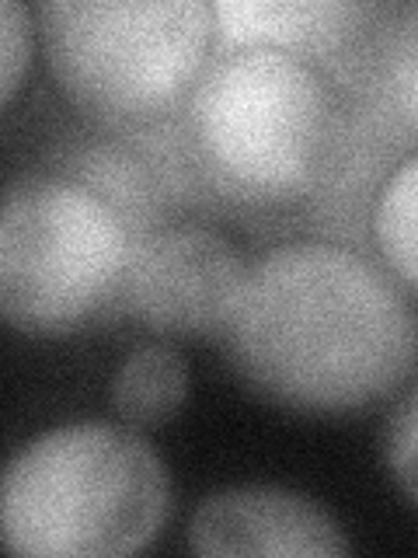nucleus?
<instances>
[{
  "label": "nucleus",
  "instance_id": "obj_6",
  "mask_svg": "<svg viewBox=\"0 0 418 558\" xmlns=\"http://www.w3.org/2000/svg\"><path fill=\"white\" fill-rule=\"evenodd\" d=\"M248 266L231 241L206 227H171L130 252L122 296L133 318L164 336H223L234 322Z\"/></svg>",
  "mask_w": 418,
  "mask_h": 558
},
{
  "label": "nucleus",
  "instance_id": "obj_12",
  "mask_svg": "<svg viewBox=\"0 0 418 558\" xmlns=\"http://www.w3.org/2000/svg\"><path fill=\"white\" fill-rule=\"evenodd\" d=\"M415 423H418V405H415V395L405 398V405H401V415L391 429V468L405 488L408 502L418 499V482H415V444H418V433H415Z\"/></svg>",
  "mask_w": 418,
  "mask_h": 558
},
{
  "label": "nucleus",
  "instance_id": "obj_2",
  "mask_svg": "<svg viewBox=\"0 0 418 558\" xmlns=\"http://www.w3.org/2000/svg\"><path fill=\"white\" fill-rule=\"evenodd\" d=\"M171 482L133 429L84 423L42 433L0 475V545L32 558L133 555L161 534Z\"/></svg>",
  "mask_w": 418,
  "mask_h": 558
},
{
  "label": "nucleus",
  "instance_id": "obj_11",
  "mask_svg": "<svg viewBox=\"0 0 418 558\" xmlns=\"http://www.w3.org/2000/svg\"><path fill=\"white\" fill-rule=\"evenodd\" d=\"M28 57H32V22L25 4L0 0V105L17 92Z\"/></svg>",
  "mask_w": 418,
  "mask_h": 558
},
{
  "label": "nucleus",
  "instance_id": "obj_3",
  "mask_svg": "<svg viewBox=\"0 0 418 558\" xmlns=\"http://www.w3.org/2000/svg\"><path fill=\"white\" fill-rule=\"evenodd\" d=\"M115 209L63 174H28L0 192V318L60 336L112 301L130 266Z\"/></svg>",
  "mask_w": 418,
  "mask_h": 558
},
{
  "label": "nucleus",
  "instance_id": "obj_10",
  "mask_svg": "<svg viewBox=\"0 0 418 558\" xmlns=\"http://www.w3.org/2000/svg\"><path fill=\"white\" fill-rule=\"evenodd\" d=\"M415 199H418V161L408 157L401 165L391 182L383 185L377 203V238L383 255L391 258V269L405 283V290H415Z\"/></svg>",
  "mask_w": 418,
  "mask_h": 558
},
{
  "label": "nucleus",
  "instance_id": "obj_13",
  "mask_svg": "<svg viewBox=\"0 0 418 558\" xmlns=\"http://www.w3.org/2000/svg\"><path fill=\"white\" fill-rule=\"evenodd\" d=\"M401 92H405V116L415 122V39L408 35L405 66H401Z\"/></svg>",
  "mask_w": 418,
  "mask_h": 558
},
{
  "label": "nucleus",
  "instance_id": "obj_9",
  "mask_svg": "<svg viewBox=\"0 0 418 558\" xmlns=\"http://www.w3.org/2000/svg\"><path fill=\"white\" fill-rule=\"evenodd\" d=\"M188 391V366L168 342L139 345L112 380V405L133 426H161L179 412Z\"/></svg>",
  "mask_w": 418,
  "mask_h": 558
},
{
  "label": "nucleus",
  "instance_id": "obj_8",
  "mask_svg": "<svg viewBox=\"0 0 418 558\" xmlns=\"http://www.w3.org/2000/svg\"><path fill=\"white\" fill-rule=\"evenodd\" d=\"M359 8L342 0H220L213 25L234 49L266 46L279 52H324L342 46Z\"/></svg>",
  "mask_w": 418,
  "mask_h": 558
},
{
  "label": "nucleus",
  "instance_id": "obj_1",
  "mask_svg": "<svg viewBox=\"0 0 418 558\" xmlns=\"http://www.w3.org/2000/svg\"><path fill=\"white\" fill-rule=\"evenodd\" d=\"M248 384L300 412H348L391 395L415 366L405 296L335 244H283L248 269L226 328Z\"/></svg>",
  "mask_w": 418,
  "mask_h": 558
},
{
  "label": "nucleus",
  "instance_id": "obj_7",
  "mask_svg": "<svg viewBox=\"0 0 418 558\" xmlns=\"http://www.w3.org/2000/svg\"><path fill=\"white\" fill-rule=\"evenodd\" d=\"M199 555H348L345 531L314 499L286 488H226L209 496L188 523Z\"/></svg>",
  "mask_w": 418,
  "mask_h": 558
},
{
  "label": "nucleus",
  "instance_id": "obj_5",
  "mask_svg": "<svg viewBox=\"0 0 418 558\" xmlns=\"http://www.w3.org/2000/svg\"><path fill=\"white\" fill-rule=\"evenodd\" d=\"M192 122L226 179L279 196L307 185L318 171L328 140V92L304 60L248 46L202 77Z\"/></svg>",
  "mask_w": 418,
  "mask_h": 558
},
{
  "label": "nucleus",
  "instance_id": "obj_4",
  "mask_svg": "<svg viewBox=\"0 0 418 558\" xmlns=\"http://www.w3.org/2000/svg\"><path fill=\"white\" fill-rule=\"evenodd\" d=\"M52 74L84 109L136 116L196 77L213 39L206 0H42Z\"/></svg>",
  "mask_w": 418,
  "mask_h": 558
}]
</instances>
